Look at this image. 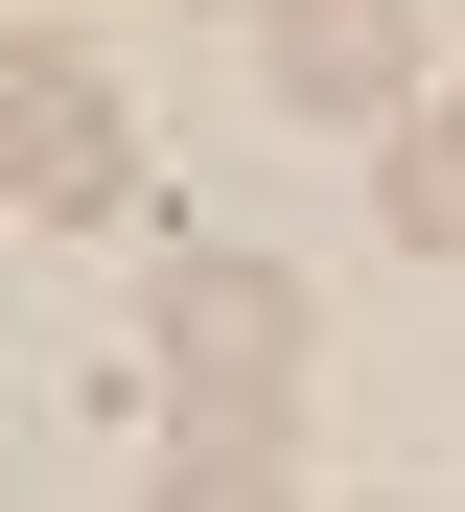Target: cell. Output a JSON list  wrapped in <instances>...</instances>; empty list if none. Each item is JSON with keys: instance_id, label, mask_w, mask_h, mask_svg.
<instances>
[{"instance_id": "3957f363", "label": "cell", "mask_w": 465, "mask_h": 512, "mask_svg": "<svg viewBox=\"0 0 465 512\" xmlns=\"http://www.w3.org/2000/svg\"><path fill=\"white\" fill-rule=\"evenodd\" d=\"M279 94L303 117H396L419 94V0H279Z\"/></svg>"}, {"instance_id": "277c9868", "label": "cell", "mask_w": 465, "mask_h": 512, "mask_svg": "<svg viewBox=\"0 0 465 512\" xmlns=\"http://www.w3.org/2000/svg\"><path fill=\"white\" fill-rule=\"evenodd\" d=\"M372 210H396V256H465V94H442L396 163H372Z\"/></svg>"}, {"instance_id": "7a4b0ae2", "label": "cell", "mask_w": 465, "mask_h": 512, "mask_svg": "<svg viewBox=\"0 0 465 512\" xmlns=\"http://www.w3.org/2000/svg\"><path fill=\"white\" fill-rule=\"evenodd\" d=\"M0 117H24V210H47V233L140 187V117H117V70H93V47L24 24V47H0Z\"/></svg>"}, {"instance_id": "6da1fadb", "label": "cell", "mask_w": 465, "mask_h": 512, "mask_svg": "<svg viewBox=\"0 0 465 512\" xmlns=\"http://www.w3.org/2000/svg\"><path fill=\"white\" fill-rule=\"evenodd\" d=\"M163 373H186V419H279L303 396V280L279 256H186L163 280Z\"/></svg>"}]
</instances>
